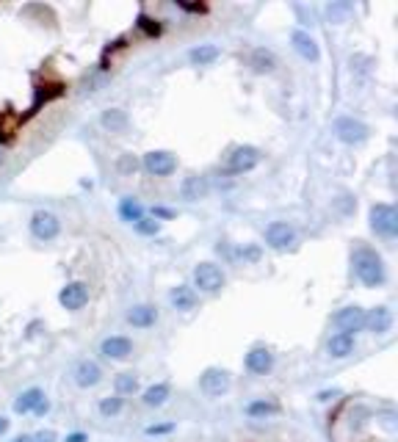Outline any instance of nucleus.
Wrapping results in <instances>:
<instances>
[{
  "instance_id": "nucleus-37",
  "label": "nucleus",
  "mask_w": 398,
  "mask_h": 442,
  "mask_svg": "<svg viewBox=\"0 0 398 442\" xmlns=\"http://www.w3.org/2000/svg\"><path fill=\"white\" fill-rule=\"evenodd\" d=\"M346 11H349V6H330V17H340Z\"/></svg>"
},
{
  "instance_id": "nucleus-15",
  "label": "nucleus",
  "mask_w": 398,
  "mask_h": 442,
  "mask_svg": "<svg viewBox=\"0 0 398 442\" xmlns=\"http://www.w3.org/2000/svg\"><path fill=\"white\" fill-rule=\"evenodd\" d=\"M291 42H294V50H296L304 61H318V59H321L318 42H315V39H313L307 31H294Z\"/></svg>"
},
{
  "instance_id": "nucleus-34",
  "label": "nucleus",
  "mask_w": 398,
  "mask_h": 442,
  "mask_svg": "<svg viewBox=\"0 0 398 442\" xmlns=\"http://www.w3.org/2000/svg\"><path fill=\"white\" fill-rule=\"evenodd\" d=\"M334 398H340V390H321V393H318V401H321V404L334 401Z\"/></svg>"
},
{
  "instance_id": "nucleus-22",
  "label": "nucleus",
  "mask_w": 398,
  "mask_h": 442,
  "mask_svg": "<svg viewBox=\"0 0 398 442\" xmlns=\"http://www.w3.org/2000/svg\"><path fill=\"white\" fill-rule=\"evenodd\" d=\"M169 395H171L169 384L161 381V384H152V387H147V390H144L141 404H144V407H150V410H158V407H164L166 401H169Z\"/></svg>"
},
{
  "instance_id": "nucleus-10",
  "label": "nucleus",
  "mask_w": 398,
  "mask_h": 442,
  "mask_svg": "<svg viewBox=\"0 0 398 442\" xmlns=\"http://www.w3.org/2000/svg\"><path fill=\"white\" fill-rule=\"evenodd\" d=\"M144 169L152 174V177H169L177 172V158L166 150H152L144 155Z\"/></svg>"
},
{
  "instance_id": "nucleus-32",
  "label": "nucleus",
  "mask_w": 398,
  "mask_h": 442,
  "mask_svg": "<svg viewBox=\"0 0 398 442\" xmlns=\"http://www.w3.org/2000/svg\"><path fill=\"white\" fill-rule=\"evenodd\" d=\"M59 437H56V431H50V429H44V431H36L31 437V442H56Z\"/></svg>"
},
{
  "instance_id": "nucleus-21",
  "label": "nucleus",
  "mask_w": 398,
  "mask_h": 442,
  "mask_svg": "<svg viewBox=\"0 0 398 442\" xmlns=\"http://www.w3.org/2000/svg\"><path fill=\"white\" fill-rule=\"evenodd\" d=\"M158 321V310L150 307V304H138V307H131L128 310V323H133L135 329H147Z\"/></svg>"
},
{
  "instance_id": "nucleus-26",
  "label": "nucleus",
  "mask_w": 398,
  "mask_h": 442,
  "mask_svg": "<svg viewBox=\"0 0 398 442\" xmlns=\"http://www.w3.org/2000/svg\"><path fill=\"white\" fill-rule=\"evenodd\" d=\"M119 216L125 221H131V224H135L138 219H144V205L138 199H133V196H125L119 202Z\"/></svg>"
},
{
  "instance_id": "nucleus-17",
  "label": "nucleus",
  "mask_w": 398,
  "mask_h": 442,
  "mask_svg": "<svg viewBox=\"0 0 398 442\" xmlns=\"http://www.w3.org/2000/svg\"><path fill=\"white\" fill-rule=\"evenodd\" d=\"M207 180L205 177H199V174H191V177H186L183 183H180V196L183 199H188V202H199V199H205L207 196Z\"/></svg>"
},
{
  "instance_id": "nucleus-8",
  "label": "nucleus",
  "mask_w": 398,
  "mask_h": 442,
  "mask_svg": "<svg viewBox=\"0 0 398 442\" xmlns=\"http://www.w3.org/2000/svg\"><path fill=\"white\" fill-rule=\"evenodd\" d=\"M265 244H268L271 249H277V252L291 249V246L296 244V229H294L288 221H271V224L265 227Z\"/></svg>"
},
{
  "instance_id": "nucleus-20",
  "label": "nucleus",
  "mask_w": 398,
  "mask_h": 442,
  "mask_svg": "<svg viewBox=\"0 0 398 442\" xmlns=\"http://www.w3.org/2000/svg\"><path fill=\"white\" fill-rule=\"evenodd\" d=\"M100 125L105 127L108 133H125L128 125H131V119H128V114L122 108H108V111H102Z\"/></svg>"
},
{
  "instance_id": "nucleus-23",
  "label": "nucleus",
  "mask_w": 398,
  "mask_h": 442,
  "mask_svg": "<svg viewBox=\"0 0 398 442\" xmlns=\"http://www.w3.org/2000/svg\"><path fill=\"white\" fill-rule=\"evenodd\" d=\"M44 398V393L39 390V387H28V390H23L20 395H17V401H14V412L17 414H28L39 407V401Z\"/></svg>"
},
{
  "instance_id": "nucleus-39",
  "label": "nucleus",
  "mask_w": 398,
  "mask_h": 442,
  "mask_svg": "<svg viewBox=\"0 0 398 442\" xmlns=\"http://www.w3.org/2000/svg\"><path fill=\"white\" fill-rule=\"evenodd\" d=\"M6 431H8V417H3V414H0V437H3Z\"/></svg>"
},
{
  "instance_id": "nucleus-30",
  "label": "nucleus",
  "mask_w": 398,
  "mask_h": 442,
  "mask_svg": "<svg viewBox=\"0 0 398 442\" xmlns=\"http://www.w3.org/2000/svg\"><path fill=\"white\" fill-rule=\"evenodd\" d=\"M133 229L138 232V235H158L161 232V221H155V219H138L135 224H133Z\"/></svg>"
},
{
  "instance_id": "nucleus-9",
  "label": "nucleus",
  "mask_w": 398,
  "mask_h": 442,
  "mask_svg": "<svg viewBox=\"0 0 398 442\" xmlns=\"http://www.w3.org/2000/svg\"><path fill=\"white\" fill-rule=\"evenodd\" d=\"M86 301H89V285L86 282H66L61 287V293H59V304L69 313L83 310Z\"/></svg>"
},
{
  "instance_id": "nucleus-41",
  "label": "nucleus",
  "mask_w": 398,
  "mask_h": 442,
  "mask_svg": "<svg viewBox=\"0 0 398 442\" xmlns=\"http://www.w3.org/2000/svg\"><path fill=\"white\" fill-rule=\"evenodd\" d=\"M3 160H6V153H3V147H0V163H3Z\"/></svg>"
},
{
  "instance_id": "nucleus-3",
  "label": "nucleus",
  "mask_w": 398,
  "mask_h": 442,
  "mask_svg": "<svg viewBox=\"0 0 398 442\" xmlns=\"http://www.w3.org/2000/svg\"><path fill=\"white\" fill-rule=\"evenodd\" d=\"M224 282H227V274L216 263H199L194 268V290H199V293L213 296L224 287Z\"/></svg>"
},
{
  "instance_id": "nucleus-38",
  "label": "nucleus",
  "mask_w": 398,
  "mask_h": 442,
  "mask_svg": "<svg viewBox=\"0 0 398 442\" xmlns=\"http://www.w3.org/2000/svg\"><path fill=\"white\" fill-rule=\"evenodd\" d=\"M64 442H86V434H66Z\"/></svg>"
},
{
  "instance_id": "nucleus-35",
  "label": "nucleus",
  "mask_w": 398,
  "mask_h": 442,
  "mask_svg": "<svg viewBox=\"0 0 398 442\" xmlns=\"http://www.w3.org/2000/svg\"><path fill=\"white\" fill-rule=\"evenodd\" d=\"M47 412H50V401H47V398H42V401H39V407L33 410V414H39V417H42V414H47Z\"/></svg>"
},
{
  "instance_id": "nucleus-7",
  "label": "nucleus",
  "mask_w": 398,
  "mask_h": 442,
  "mask_svg": "<svg viewBox=\"0 0 398 442\" xmlns=\"http://www.w3.org/2000/svg\"><path fill=\"white\" fill-rule=\"evenodd\" d=\"M61 232V221L50 210H36L31 216V235L36 241H53Z\"/></svg>"
},
{
  "instance_id": "nucleus-36",
  "label": "nucleus",
  "mask_w": 398,
  "mask_h": 442,
  "mask_svg": "<svg viewBox=\"0 0 398 442\" xmlns=\"http://www.w3.org/2000/svg\"><path fill=\"white\" fill-rule=\"evenodd\" d=\"M152 213H155V221L158 219H171V216H174V213H171V210H166V208H155Z\"/></svg>"
},
{
  "instance_id": "nucleus-18",
  "label": "nucleus",
  "mask_w": 398,
  "mask_h": 442,
  "mask_svg": "<svg viewBox=\"0 0 398 442\" xmlns=\"http://www.w3.org/2000/svg\"><path fill=\"white\" fill-rule=\"evenodd\" d=\"M357 346V340H354V335H346V332H334L330 338V343H327V351H330V357L334 359H346L351 351Z\"/></svg>"
},
{
  "instance_id": "nucleus-28",
  "label": "nucleus",
  "mask_w": 398,
  "mask_h": 442,
  "mask_svg": "<svg viewBox=\"0 0 398 442\" xmlns=\"http://www.w3.org/2000/svg\"><path fill=\"white\" fill-rule=\"evenodd\" d=\"M125 407V398H119V395H105V398H100V414L102 417H116L119 412Z\"/></svg>"
},
{
  "instance_id": "nucleus-33",
  "label": "nucleus",
  "mask_w": 398,
  "mask_h": 442,
  "mask_svg": "<svg viewBox=\"0 0 398 442\" xmlns=\"http://www.w3.org/2000/svg\"><path fill=\"white\" fill-rule=\"evenodd\" d=\"M337 205H340V213H343V216H349V213L354 210V199H351V196H340Z\"/></svg>"
},
{
  "instance_id": "nucleus-5",
  "label": "nucleus",
  "mask_w": 398,
  "mask_h": 442,
  "mask_svg": "<svg viewBox=\"0 0 398 442\" xmlns=\"http://www.w3.org/2000/svg\"><path fill=\"white\" fill-rule=\"evenodd\" d=\"M232 387V376L222 368H207L202 376H199V390L207 395V398H222L227 395Z\"/></svg>"
},
{
  "instance_id": "nucleus-11",
  "label": "nucleus",
  "mask_w": 398,
  "mask_h": 442,
  "mask_svg": "<svg viewBox=\"0 0 398 442\" xmlns=\"http://www.w3.org/2000/svg\"><path fill=\"white\" fill-rule=\"evenodd\" d=\"M332 323L337 326V332H346V335H354L365 326V310L351 304V307H343L332 316Z\"/></svg>"
},
{
  "instance_id": "nucleus-14",
  "label": "nucleus",
  "mask_w": 398,
  "mask_h": 442,
  "mask_svg": "<svg viewBox=\"0 0 398 442\" xmlns=\"http://www.w3.org/2000/svg\"><path fill=\"white\" fill-rule=\"evenodd\" d=\"M100 354L105 359H128L133 354V343L128 338H122V335H114V338H105L100 343Z\"/></svg>"
},
{
  "instance_id": "nucleus-13",
  "label": "nucleus",
  "mask_w": 398,
  "mask_h": 442,
  "mask_svg": "<svg viewBox=\"0 0 398 442\" xmlns=\"http://www.w3.org/2000/svg\"><path fill=\"white\" fill-rule=\"evenodd\" d=\"M246 371L249 374H255V376H265L271 368H274V354L268 351V348L263 346H258V348H252L249 354H246Z\"/></svg>"
},
{
  "instance_id": "nucleus-6",
  "label": "nucleus",
  "mask_w": 398,
  "mask_h": 442,
  "mask_svg": "<svg viewBox=\"0 0 398 442\" xmlns=\"http://www.w3.org/2000/svg\"><path fill=\"white\" fill-rule=\"evenodd\" d=\"M260 160H263V153H260L258 147H249V144L235 147L230 155H227V172H230V174H246V172H252Z\"/></svg>"
},
{
  "instance_id": "nucleus-12",
  "label": "nucleus",
  "mask_w": 398,
  "mask_h": 442,
  "mask_svg": "<svg viewBox=\"0 0 398 442\" xmlns=\"http://www.w3.org/2000/svg\"><path fill=\"white\" fill-rule=\"evenodd\" d=\"M72 376H75V384H78V387L89 390V387H97L100 381H102V368H100L95 359H80V362L75 365Z\"/></svg>"
},
{
  "instance_id": "nucleus-16",
  "label": "nucleus",
  "mask_w": 398,
  "mask_h": 442,
  "mask_svg": "<svg viewBox=\"0 0 398 442\" xmlns=\"http://www.w3.org/2000/svg\"><path fill=\"white\" fill-rule=\"evenodd\" d=\"M365 326H368L373 335L390 332V326H393V313H390V307H373V310H368V313H365Z\"/></svg>"
},
{
  "instance_id": "nucleus-40",
  "label": "nucleus",
  "mask_w": 398,
  "mask_h": 442,
  "mask_svg": "<svg viewBox=\"0 0 398 442\" xmlns=\"http://www.w3.org/2000/svg\"><path fill=\"white\" fill-rule=\"evenodd\" d=\"M11 442H31V437H25V434H23V437H14Z\"/></svg>"
},
{
  "instance_id": "nucleus-31",
  "label": "nucleus",
  "mask_w": 398,
  "mask_h": 442,
  "mask_svg": "<svg viewBox=\"0 0 398 442\" xmlns=\"http://www.w3.org/2000/svg\"><path fill=\"white\" fill-rule=\"evenodd\" d=\"M174 431V423H158V426H147L144 434L147 437H161V434H171Z\"/></svg>"
},
{
  "instance_id": "nucleus-2",
  "label": "nucleus",
  "mask_w": 398,
  "mask_h": 442,
  "mask_svg": "<svg viewBox=\"0 0 398 442\" xmlns=\"http://www.w3.org/2000/svg\"><path fill=\"white\" fill-rule=\"evenodd\" d=\"M368 221H370V229L379 235V238H396L398 235V210L387 202H376L368 213Z\"/></svg>"
},
{
  "instance_id": "nucleus-25",
  "label": "nucleus",
  "mask_w": 398,
  "mask_h": 442,
  "mask_svg": "<svg viewBox=\"0 0 398 442\" xmlns=\"http://www.w3.org/2000/svg\"><path fill=\"white\" fill-rule=\"evenodd\" d=\"M219 56H222V50L216 44H199V47H194L188 53V61L194 64V66H207V64L216 61Z\"/></svg>"
},
{
  "instance_id": "nucleus-4",
  "label": "nucleus",
  "mask_w": 398,
  "mask_h": 442,
  "mask_svg": "<svg viewBox=\"0 0 398 442\" xmlns=\"http://www.w3.org/2000/svg\"><path fill=\"white\" fill-rule=\"evenodd\" d=\"M334 136H337V141H343V144L354 147V144H363V141H368L370 130H368L365 122L354 119V117H340V119H334Z\"/></svg>"
},
{
  "instance_id": "nucleus-27",
  "label": "nucleus",
  "mask_w": 398,
  "mask_h": 442,
  "mask_svg": "<svg viewBox=\"0 0 398 442\" xmlns=\"http://www.w3.org/2000/svg\"><path fill=\"white\" fill-rule=\"evenodd\" d=\"M114 390H116V395L122 398V395H133L135 390H138V379H135V374H119L116 379H114Z\"/></svg>"
},
{
  "instance_id": "nucleus-29",
  "label": "nucleus",
  "mask_w": 398,
  "mask_h": 442,
  "mask_svg": "<svg viewBox=\"0 0 398 442\" xmlns=\"http://www.w3.org/2000/svg\"><path fill=\"white\" fill-rule=\"evenodd\" d=\"M277 412V404H271V401H252V404H246V414L249 417H268V414H274Z\"/></svg>"
},
{
  "instance_id": "nucleus-19",
  "label": "nucleus",
  "mask_w": 398,
  "mask_h": 442,
  "mask_svg": "<svg viewBox=\"0 0 398 442\" xmlns=\"http://www.w3.org/2000/svg\"><path fill=\"white\" fill-rule=\"evenodd\" d=\"M169 301H171L174 310H194V304H197V290L188 287V285H177V287H171Z\"/></svg>"
},
{
  "instance_id": "nucleus-1",
  "label": "nucleus",
  "mask_w": 398,
  "mask_h": 442,
  "mask_svg": "<svg viewBox=\"0 0 398 442\" xmlns=\"http://www.w3.org/2000/svg\"><path fill=\"white\" fill-rule=\"evenodd\" d=\"M351 265H354L357 280H360L365 287H382L385 280H387V271H385L382 257L373 252V249H368V246H360V249L354 252Z\"/></svg>"
},
{
  "instance_id": "nucleus-24",
  "label": "nucleus",
  "mask_w": 398,
  "mask_h": 442,
  "mask_svg": "<svg viewBox=\"0 0 398 442\" xmlns=\"http://www.w3.org/2000/svg\"><path fill=\"white\" fill-rule=\"evenodd\" d=\"M249 64H252L255 72L265 75V72H274L277 69V56L271 50H265V47H255L252 56H249Z\"/></svg>"
}]
</instances>
